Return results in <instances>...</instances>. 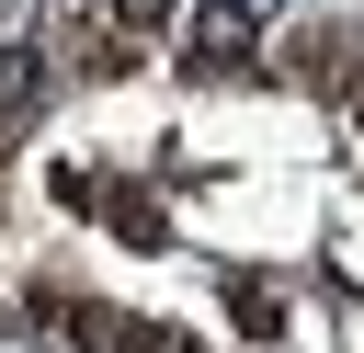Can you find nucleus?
Segmentation results:
<instances>
[{
	"label": "nucleus",
	"mask_w": 364,
	"mask_h": 353,
	"mask_svg": "<svg viewBox=\"0 0 364 353\" xmlns=\"http://www.w3.org/2000/svg\"><path fill=\"white\" fill-rule=\"evenodd\" d=\"M91 11H102V23H125V34H136V46L159 57V46L182 34V11H193V0H91Z\"/></svg>",
	"instance_id": "5"
},
{
	"label": "nucleus",
	"mask_w": 364,
	"mask_h": 353,
	"mask_svg": "<svg viewBox=\"0 0 364 353\" xmlns=\"http://www.w3.org/2000/svg\"><path fill=\"white\" fill-rule=\"evenodd\" d=\"M148 353H205V342H193V330H159V342H148Z\"/></svg>",
	"instance_id": "7"
},
{
	"label": "nucleus",
	"mask_w": 364,
	"mask_h": 353,
	"mask_svg": "<svg viewBox=\"0 0 364 353\" xmlns=\"http://www.w3.org/2000/svg\"><path fill=\"white\" fill-rule=\"evenodd\" d=\"M23 330H57V342H80V353H148V342H159L148 319H125V307H102V296H80V285H34V296H23Z\"/></svg>",
	"instance_id": "3"
},
{
	"label": "nucleus",
	"mask_w": 364,
	"mask_h": 353,
	"mask_svg": "<svg viewBox=\"0 0 364 353\" xmlns=\"http://www.w3.org/2000/svg\"><path fill=\"white\" fill-rule=\"evenodd\" d=\"M262 68H273L284 91L353 102V80H364V34H353V23H284V34L262 46Z\"/></svg>",
	"instance_id": "1"
},
{
	"label": "nucleus",
	"mask_w": 364,
	"mask_h": 353,
	"mask_svg": "<svg viewBox=\"0 0 364 353\" xmlns=\"http://www.w3.org/2000/svg\"><path fill=\"white\" fill-rule=\"evenodd\" d=\"M68 80H57V57H46V34H0V159L46 125V102H57Z\"/></svg>",
	"instance_id": "4"
},
{
	"label": "nucleus",
	"mask_w": 364,
	"mask_h": 353,
	"mask_svg": "<svg viewBox=\"0 0 364 353\" xmlns=\"http://www.w3.org/2000/svg\"><path fill=\"white\" fill-rule=\"evenodd\" d=\"M228 307H239V330H262V342H273V330H284V296H273V285H250V273H239V285H228Z\"/></svg>",
	"instance_id": "6"
},
{
	"label": "nucleus",
	"mask_w": 364,
	"mask_h": 353,
	"mask_svg": "<svg viewBox=\"0 0 364 353\" xmlns=\"http://www.w3.org/2000/svg\"><path fill=\"white\" fill-rule=\"evenodd\" d=\"M262 23L273 11H250V0H193L182 11V80H262Z\"/></svg>",
	"instance_id": "2"
},
{
	"label": "nucleus",
	"mask_w": 364,
	"mask_h": 353,
	"mask_svg": "<svg viewBox=\"0 0 364 353\" xmlns=\"http://www.w3.org/2000/svg\"><path fill=\"white\" fill-rule=\"evenodd\" d=\"M250 11H296V0H250Z\"/></svg>",
	"instance_id": "8"
}]
</instances>
